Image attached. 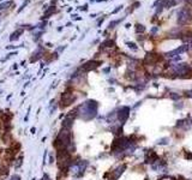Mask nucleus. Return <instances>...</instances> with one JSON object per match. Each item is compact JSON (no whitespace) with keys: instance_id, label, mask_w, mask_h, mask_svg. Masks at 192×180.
<instances>
[{"instance_id":"nucleus-9","label":"nucleus","mask_w":192,"mask_h":180,"mask_svg":"<svg viewBox=\"0 0 192 180\" xmlns=\"http://www.w3.org/2000/svg\"><path fill=\"white\" fill-rule=\"evenodd\" d=\"M126 169V165H123V166H119L115 171H113L112 172V177H110V179L109 180H118L119 179V177L124 173V171Z\"/></svg>"},{"instance_id":"nucleus-1","label":"nucleus","mask_w":192,"mask_h":180,"mask_svg":"<svg viewBox=\"0 0 192 180\" xmlns=\"http://www.w3.org/2000/svg\"><path fill=\"white\" fill-rule=\"evenodd\" d=\"M97 108H98V105L96 101H94V100H89V101L82 103L78 108H77V115L80 118L85 120V121H88V120H91L96 117L97 114Z\"/></svg>"},{"instance_id":"nucleus-13","label":"nucleus","mask_w":192,"mask_h":180,"mask_svg":"<svg viewBox=\"0 0 192 180\" xmlns=\"http://www.w3.org/2000/svg\"><path fill=\"white\" fill-rule=\"evenodd\" d=\"M22 163H23V157L21 156L19 158H17V162L15 163V167H16V168H19V167L22 166Z\"/></svg>"},{"instance_id":"nucleus-6","label":"nucleus","mask_w":192,"mask_h":180,"mask_svg":"<svg viewBox=\"0 0 192 180\" xmlns=\"http://www.w3.org/2000/svg\"><path fill=\"white\" fill-rule=\"evenodd\" d=\"M77 113L76 112H70L63 120V128H67V130H71L72 125H73V120L76 118Z\"/></svg>"},{"instance_id":"nucleus-8","label":"nucleus","mask_w":192,"mask_h":180,"mask_svg":"<svg viewBox=\"0 0 192 180\" xmlns=\"http://www.w3.org/2000/svg\"><path fill=\"white\" fill-rule=\"evenodd\" d=\"M100 64H101V61H94V60H90V61L85 63V64L82 66V71H83V72L91 71V70L96 68V67H97Z\"/></svg>"},{"instance_id":"nucleus-7","label":"nucleus","mask_w":192,"mask_h":180,"mask_svg":"<svg viewBox=\"0 0 192 180\" xmlns=\"http://www.w3.org/2000/svg\"><path fill=\"white\" fill-rule=\"evenodd\" d=\"M128 115H130V108L128 107H123L118 113V118L121 123H125L128 119Z\"/></svg>"},{"instance_id":"nucleus-16","label":"nucleus","mask_w":192,"mask_h":180,"mask_svg":"<svg viewBox=\"0 0 192 180\" xmlns=\"http://www.w3.org/2000/svg\"><path fill=\"white\" fill-rule=\"evenodd\" d=\"M7 5H11V3H7V4H0V10L4 8V6H7Z\"/></svg>"},{"instance_id":"nucleus-18","label":"nucleus","mask_w":192,"mask_h":180,"mask_svg":"<svg viewBox=\"0 0 192 180\" xmlns=\"http://www.w3.org/2000/svg\"><path fill=\"white\" fill-rule=\"evenodd\" d=\"M145 180H148V179H145Z\"/></svg>"},{"instance_id":"nucleus-14","label":"nucleus","mask_w":192,"mask_h":180,"mask_svg":"<svg viewBox=\"0 0 192 180\" xmlns=\"http://www.w3.org/2000/svg\"><path fill=\"white\" fill-rule=\"evenodd\" d=\"M10 180H21V177H19V175H13Z\"/></svg>"},{"instance_id":"nucleus-11","label":"nucleus","mask_w":192,"mask_h":180,"mask_svg":"<svg viewBox=\"0 0 192 180\" xmlns=\"http://www.w3.org/2000/svg\"><path fill=\"white\" fill-rule=\"evenodd\" d=\"M54 11H55V7H54V6H50V7L47 10V11L45 12V16H43V17H45V18H48V16H50Z\"/></svg>"},{"instance_id":"nucleus-12","label":"nucleus","mask_w":192,"mask_h":180,"mask_svg":"<svg viewBox=\"0 0 192 180\" xmlns=\"http://www.w3.org/2000/svg\"><path fill=\"white\" fill-rule=\"evenodd\" d=\"M22 33H23V30H22V29H21V30H18V31H16V33H13V34L11 35V37H10V40H11V41H13L15 38L17 40V38H18V36L21 35Z\"/></svg>"},{"instance_id":"nucleus-2","label":"nucleus","mask_w":192,"mask_h":180,"mask_svg":"<svg viewBox=\"0 0 192 180\" xmlns=\"http://www.w3.org/2000/svg\"><path fill=\"white\" fill-rule=\"evenodd\" d=\"M72 143V135L71 131L67 128H63L60 131L55 138V141L53 142V147L60 151V150H66L67 147Z\"/></svg>"},{"instance_id":"nucleus-5","label":"nucleus","mask_w":192,"mask_h":180,"mask_svg":"<svg viewBox=\"0 0 192 180\" xmlns=\"http://www.w3.org/2000/svg\"><path fill=\"white\" fill-rule=\"evenodd\" d=\"M76 100V96L73 95L72 91H70V90H66L65 93H63L61 95V106L63 107H67L70 105H72Z\"/></svg>"},{"instance_id":"nucleus-3","label":"nucleus","mask_w":192,"mask_h":180,"mask_svg":"<svg viewBox=\"0 0 192 180\" xmlns=\"http://www.w3.org/2000/svg\"><path fill=\"white\" fill-rule=\"evenodd\" d=\"M57 161H58V167L60 169L67 168L68 166L72 165V157L67 150H60L57 154Z\"/></svg>"},{"instance_id":"nucleus-10","label":"nucleus","mask_w":192,"mask_h":180,"mask_svg":"<svg viewBox=\"0 0 192 180\" xmlns=\"http://www.w3.org/2000/svg\"><path fill=\"white\" fill-rule=\"evenodd\" d=\"M3 142L6 144V143H11L12 142V138H11V135L8 132H6L4 136H3Z\"/></svg>"},{"instance_id":"nucleus-17","label":"nucleus","mask_w":192,"mask_h":180,"mask_svg":"<svg viewBox=\"0 0 192 180\" xmlns=\"http://www.w3.org/2000/svg\"><path fill=\"white\" fill-rule=\"evenodd\" d=\"M186 157H187V158H192V154H187Z\"/></svg>"},{"instance_id":"nucleus-4","label":"nucleus","mask_w":192,"mask_h":180,"mask_svg":"<svg viewBox=\"0 0 192 180\" xmlns=\"http://www.w3.org/2000/svg\"><path fill=\"white\" fill-rule=\"evenodd\" d=\"M87 166H88V162L85 160H79V161H77L70 166V173L76 178H80V177H83Z\"/></svg>"},{"instance_id":"nucleus-15","label":"nucleus","mask_w":192,"mask_h":180,"mask_svg":"<svg viewBox=\"0 0 192 180\" xmlns=\"http://www.w3.org/2000/svg\"><path fill=\"white\" fill-rule=\"evenodd\" d=\"M41 180H52V179H50V178H49L47 174H45V175L42 177V179H41Z\"/></svg>"}]
</instances>
